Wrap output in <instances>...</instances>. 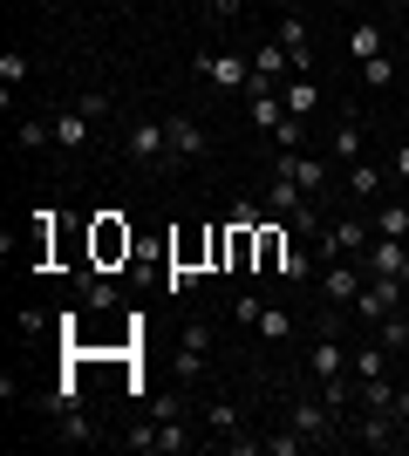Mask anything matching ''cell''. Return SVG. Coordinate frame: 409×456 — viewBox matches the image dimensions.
Instances as JSON below:
<instances>
[{
	"instance_id": "cell-1",
	"label": "cell",
	"mask_w": 409,
	"mask_h": 456,
	"mask_svg": "<svg viewBox=\"0 0 409 456\" xmlns=\"http://www.w3.org/2000/svg\"><path fill=\"white\" fill-rule=\"evenodd\" d=\"M287 422L307 436V450H314V443H341V436H348V416H341V409H328L321 395H314V402H293Z\"/></svg>"
},
{
	"instance_id": "cell-2",
	"label": "cell",
	"mask_w": 409,
	"mask_h": 456,
	"mask_svg": "<svg viewBox=\"0 0 409 456\" xmlns=\"http://www.w3.org/2000/svg\"><path fill=\"white\" fill-rule=\"evenodd\" d=\"M369 239H375L369 218H328V225H321V239H314V252H321V259H362V252H369Z\"/></svg>"
},
{
	"instance_id": "cell-3",
	"label": "cell",
	"mask_w": 409,
	"mask_h": 456,
	"mask_svg": "<svg viewBox=\"0 0 409 456\" xmlns=\"http://www.w3.org/2000/svg\"><path fill=\"white\" fill-rule=\"evenodd\" d=\"M362 286H369L362 259H328V273H321V300H328V306H355V300H362Z\"/></svg>"
},
{
	"instance_id": "cell-4",
	"label": "cell",
	"mask_w": 409,
	"mask_h": 456,
	"mask_svg": "<svg viewBox=\"0 0 409 456\" xmlns=\"http://www.w3.org/2000/svg\"><path fill=\"white\" fill-rule=\"evenodd\" d=\"M362 273H369V280H403V286H409V246H403V239H382V232H375L369 252H362Z\"/></svg>"
},
{
	"instance_id": "cell-5",
	"label": "cell",
	"mask_w": 409,
	"mask_h": 456,
	"mask_svg": "<svg viewBox=\"0 0 409 456\" xmlns=\"http://www.w3.org/2000/svg\"><path fill=\"white\" fill-rule=\"evenodd\" d=\"M307 368L314 381H348V347H341V334H328V327H314V347H307Z\"/></svg>"
},
{
	"instance_id": "cell-6",
	"label": "cell",
	"mask_w": 409,
	"mask_h": 456,
	"mask_svg": "<svg viewBox=\"0 0 409 456\" xmlns=\"http://www.w3.org/2000/svg\"><path fill=\"white\" fill-rule=\"evenodd\" d=\"M307 205H321V198H307V191H300V177H293L287 164H280V171H273V184H266V211L293 225V218H300Z\"/></svg>"
},
{
	"instance_id": "cell-7",
	"label": "cell",
	"mask_w": 409,
	"mask_h": 456,
	"mask_svg": "<svg viewBox=\"0 0 409 456\" xmlns=\"http://www.w3.org/2000/svg\"><path fill=\"white\" fill-rule=\"evenodd\" d=\"M130 252H136L130 225H123L117 211H102V218H96V259H89V266H102V273H110L117 259H130Z\"/></svg>"
},
{
	"instance_id": "cell-8",
	"label": "cell",
	"mask_w": 409,
	"mask_h": 456,
	"mask_svg": "<svg viewBox=\"0 0 409 456\" xmlns=\"http://www.w3.org/2000/svg\"><path fill=\"white\" fill-rule=\"evenodd\" d=\"M164 157H171V130H164V123H151V116H143V123H130V164H164Z\"/></svg>"
},
{
	"instance_id": "cell-9",
	"label": "cell",
	"mask_w": 409,
	"mask_h": 456,
	"mask_svg": "<svg viewBox=\"0 0 409 456\" xmlns=\"http://www.w3.org/2000/svg\"><path fill=\"white\" fill-rule=\"evenodd\" d=\"M198 76L218 89H253V61L246 55H198Z\"/></svg>"
},
{
	"instance_id": "cell-10",
	"label": "cell",
	"mask_w": 409,
	"mask_h": 456,
	"mask_svg": "<svg viewBox=\"0 0 409 456\" xmlns=\"http://www.w3.org/2000/svg\"><path fill=\"white\" fill-rule=\"evenodd\" d=\"M280 266H287V232H280V218H259V246H253V273H266V280H280Z\"/></svg>"
},
{
	"instance_id": "cell-11",
	"label": "cell",
	"mask_w": 409,
	"mask_h": 456,
	"mask_svg": "<svg viewBox=\"0 0 409 456\" xmlns=\"http://www.w3.org/2000/svg\"><path fill=\"white\" fill-rule=\"evenodd\" d=\"M164 130H171V164H177V157H205V151H212V130H205L198 116H171Z\"/></svg>"
},
{
	"instance_id": "cell-12",
	"label": "cell",
	"mask_w": 409,
	"mask_h": 456,
	"mask_svg": "<svg viewBox=\"0 0 409 456\" xmlns=\"http://www.w3.org/2000/svg\"><path fill=\"white\" fill-rule=\"evenodd\" d=\"M396 300H403V280H369V286H362V300H355V314L375 327L382 314H396Z\"/></svg>"
},
{
	"instance_id": "cell-13",
	"label": "cell",
	"mask_w": 409,
	"mask_h": 456,
	"mask_svg": "<svg viewBox=\"0 0 409 456\" xmlns=\"http://www.w3.org/2000/svg\"><path fill=\"white\" fill-rule=\"evenodd\" d=\"M48 123H55V143H61V151H89V136H96V123H89L76 102H69L61 116H48Z\"/></svg>"
},
{
	"instance_id": "cell-14",
	"label": "cell",
	"mask_w": 409,
	"mask_h": 456,
	"mask_svg": "<svg viewBox=\"0 0 409 456\" xmlns=\"http://www.w3.org/2000/svg\"><path fill=\"white\" fill-rule=\"evenodd\" d=\"M280 164L300 177V191H307V198H321V191H328V164H321V157H307V151H280Z\"/></svg>"
},
{
	"instance_id": "cell-15",
	"label": "cell",
	"mask_w": 409,
	"mask_h": 456,
	"mask_svg": "<svg viewBox=\"0 0 409 456\" xmlns=\"http://www.w3.org/2000/svg\"><path fill=\"white\" fill-rule=\"evenodd\" d=\"M348 368H355V381H389V347H382V341L348 347Z\"/></svg>"
},
{
	"instance_id": "cell-16",
	"label": "cell",
	"mask_w": 409,
	"mask_h": 456,
	"mask_svg": "<svg viewBox=\"0 0 409 456\" xmlns=\"http://www.w3.org/2000/svg\"><path fill=\"white\" fill-rule=\"evenodd\" d=\"M76 286H82V306H96V314H110V306L123 300L117 286L102 280V266H82V273H76Z\"/></svg>"
},
{
	"instance_id": "cell-17",
	"label": "cell",
	"mask_w": 409,
	"mask_h": 456,
	"mask_svg": "<svg viewBox=\"0 0 409 456\" xmlns=\"http://www.w3.org/2000/svg\"><path fill=\"white\" fill-rule=\"evenodd\" d=\"M280 48H287V61H293V69H307V20H300V14H280Z\"/></svg>"
},
{
	"instance_id": "cell-18",
	"label": "cell",
	"mask_w": 409,
	"mask_h": 456,
	"mask_svg": "<svg viewBox=\"0 0 409 456\" xmlns=\"http://www.w3.org/2000/svg\"><path fill=\"white\" fill-rule=\"evenodd\" d=\"M205 429L233 443V436H239V402H225V395H218V402H205Z\"/></svg>"
},
{
	"instance_id": "cell-19",
	"label": "cell",
	"mask_w": 409,
	"mask_h": 456,
	"mask_svg": "<svg viewBox=\"0 0 409 456\" xmlns=\"http://www.w3.org/2000/svg\"><path fill=\"white\" fill-rule=\"evenodd\" d=\"M375 341H382V347H396V354H409V314H403V306L375 321Z\"/></svg>"
},
{
	"instance_id": "cell-20",
	"label": "cell",
	"mask_w": 409,
	"mask_h": 456,
	"mask_svg": "<svg viewBox=\"0 0 409 456\" xmlns=\"http://www.w3.org/2000/svg\"><path fill=\"white\" fill-rule=\"evenodd\" d=\"M369 225L382 232V239H409V205H375Z\"/></svg>"
},
{
	"instance_id": "cell-21",
	"label": "cell",
	"mask_w": 409,
	"mask_h": 456,
	"mask_svg": "<svg viewBox=\"0 0 409 456\" xmlns=\"http://www.w3.org/2000/svg\"><path fill=\"white\" fill-rule=\"evenodd\" d=\"M192 443H198V436H192V429H184L177 416H171V422H157V456H184Z\"/></svg>"
},
{
	"instance_id": "cell-22",
	"label": "cell",
	"mask_w": 409,
	"mask_h": 456,
	"mask_svg": "<svg viewBox=\"0 0 409 456\" xmlns=\"http://www.w3.org/2000/svg\"><path fill=\"white\" fill-rule=\"evenodd\" d=\"M348 191H355V198H362V205H375V198H382V171L355 157V171H348Z\"/></svg>"
},
{
	"instance_id": "cell-23",
	"label": "cell",
	"mask_w": 409,
	"mask_h": 456,
	"mask_svg": "<svg viewBox=\"0 0 409 456\" xmlns=\"http://www.w3.org/2000/svg\"><path fill=\"white\" fill-rule=\"evenodd\" d=\"M280 69H287V48H280V41L253 48V82H280Z\"/></svg>"
},
{
	"instance_id": "cell-24",
	"label": "cell",
	"mask_w": 409,
	"mask_h": 456,
	"mask_svg": "<svg viewBox=\"0 0 409 456\" xmlns=\"http://www.w3.org/2000/svg\"><path fill=\"white\" fill-rule=\"evenodd\" d=\"M314 266H321V252L287 246V266H280V280H287V286H300V280H314Z\"/></svg>"
},
{
	"instance_id": "cell-25",
	"label": "cell",
	"mask_w": 409,
	"mask_h": 456,
	"mask_svg": "<svg viewBox=\"0 0 409 456\" xmlns=\"http://www.w3.org/2000/svg\"><path fill=\"white\" fill-rule=\"evenodd\" d=\"M212 368V347H192V341H177V381H198Z\"/></svg>"
},
{
	"instance_id": "cell-26",
	"label": "cell",
	"mask_w": 409,
	"mask_h": 456,
	"mask_svg": "<svg viewBox=\"0 0 409 456\" xmlns=\"http://www.w3.org/2000/svg\"><path fill=\"white\" fill-rule=\"evenodd\" d=\"M300 450H307V436H300L293 422L280 429V436H259V456H300Z\"/></svg>"
},
{
	"instance_id": "cell-27",
	"label": "cell",
	"mask_w": 409,
	"mask_h": 456,
	"mask_svg": "<svg viewBox=\"0 0 409 456\" xmlns=\"http://www.w3.org/2000/svg\"><path fill=\"white\" fill-rule=\"evenodd\" d=\"M14 143H20V151H41V143H55V123H41V116H20Z\"/></svg>"
},
{
	"instance_id": "cell-28",
	"label": "cell",
	"mask_w": 409,
	"mask_h": 456,
	"mask_svg": "<svg viewBox=\"0 0 409 456\" xmlns=\"http://www.w3.org/2000/svg\"><path fill=\"white\" fill-rule=\"evenodd\" d=\"M355 402H362V409H382V416H389V409H396V388H389V381H355Z\"/></svg>"
},
{
	"instance_id": "cell-29",
	"label": "cell",
	"mask_w": 409,
	"mask_h": 456,
	"mask_svg": "<svg viewBox=\"0 0 409 456\" xmlns=\"http://www.w3.org/2000/svg\"><path fill=\"white\" fill-rule=\"evenodd\" d=\"M334 157H341V164L362 157V123H355V116H341V130H334Z\"/></svg>"
},
{
	"instance_id": "cell-30",
	"label": "cell",
	"mask_w": 409,
	"mask_h": 456,
	"mask_svg": "<svg viewBox=\"0 0 409 456\" xmlns=\"http://www.w3.org/2000/svg\"><path fill=\"white\" fill-rule=\"evenodd\" d=\"M348 55H362V61H375V55H382V28H375V20H362V28L348 35Z\"/></svg>"
},
{
	"instance_id": "cell-31",
	"label": "cell",
	"mask_w": 409,
	"mask_h": 456,
	"mask_svg": "<svg viewBox=\"0 0 409 456\" xmlns=\"http://www.w3.org/2000/svg\"><path fill=\"white\" fill-rule=\"evenodd\" d=\"M259 341H287L293 334V321H287V306H266V314H259V327H253Z\"/></svg>"
},
{
	"instance_id": "cell-32",
	"label": "cell",
	"mask_w": 409,
	"mask_h": 456,
	"mask_svg": "<svg viewBox=\"0 0 409 456\" xmlns=\"http://www.w3.org/2000/svg\"><path fill=\"white\" fill-rule=\"evenodd\" d=\"M61 436H69V443H96V422H89V416H82V409H61Z\"/></svg>"
},
{
	"instance_id": "cell-33",
	"label": "cell",
	"mask_w": 409,
	"mask_h": 456,
	"mask_svg": "<svg viewBox=\"0 0 409 456\" xmlns=\"http://www.w3.org/2000/svg\"><path fill=\"white\" fill-rule=\"evenodd\" d=\"M314 102H321V89H314L307 76H300V82H287V116H307Z\"/></svg>"
},
{
	"instance_id": "cell-34",
	"label": "cell",
	"mask_w": 409,
	"mask_h": 456,
	"mask_svg": "<svg viewBox=\"0 0 409 456\" xmlns=\"http://www.w3.org/2000/svg\"><path fill=\"white\" fill-rule=\"evenodd\" d=\"M123 450L151 456V450H157V416H151V422H136V429H123Z\"/></svg>"
},
{
	"instance_id": "cell-35",
	"label": "cell",
	"mask_w": 409,
	"mask_h": 456,
	"mask_svg": "<svg viewBox=\"0 0 409 456\" xmlns=\"http://www.w3.org/2000/svg\"><path fill=\"white\" fill-rule=\"evenodd\" d=\"M76 110L89 116V123H102V116L117 110V102H110V89H89V95H76Z\"/></svg>"
},
{
	"instance_id": "cell-36",
	"label": "cell",
	"mask_w": 409,
	"mask_h": 456,
	"mask_svg": "<svg viewBox=\"0 0 409 456\" xmlns=\"http://www.w3.org/2000/svg\"><path fill=\"white\" fill-rule=\"evenodd\" d=\"M14 334H20V341H41V334H48V321H41L35 306H20V314H14Z\"/></svg>"
},
{
	"instance_id": "cell-37",
	"label": "cell",
	"mask_w": 409,
	"mask_h": 456,
	"mask_svg": "<svg viewBox=\"0 0 409 456\" xmlns=\"http://www.w3.org/2000/svg\"><path fill=\"white\" fill-rule=\"evenodd\" d=\"M14 82H28V55H0V89L14 95Z\"/></svg>"
},
{
	"instance_id": "cell-38",
	"label": "cell",
	"mask_w": 409,
	"mask_h": 456,
	"mask_svg": "<svg viewBox=\"0 0 409 456\" xmlns=\"http://www.w3.org/2000/svg\"><path fill=\"white\" fill-rule=\"evenodd\" d=\"M362 76H369V89H389L396 69H389V55H375V61H362Z\"/></svg>"
},
{
	"instance_id": "cell-39",
	"label": "cell",
	"mask_w": 409,
	"mask_h": 456,
	"mask_svg": "<svg viewBox=\"0 0 409 456\" xmlns=\"http://www.w3.org/2000/svg\"><path fill=\"white\" fill-rule=\"evenodd\" d=\"M273 143H280V151H300V116H280V130H273Z\"/></svg>"
},
{
	"instance_id": "cell-40",
	"label": "cell",
	"mask_w": 409,
	"mask_h": 456,
	"mask_svg": "<svg viewBox=\"0 0 409 456\" xmlns=\"http://www.w3.org/2000/svg\"><path fill=\"white\" fill-rule=\"evenodd\" d=\"M177 341H192V347H212V327H205V321H184V327H177Z\"/></svg>"
},
{
	"instance_id": "cell-41",
	"label": "cell",
	"mask_w": 409,
	"mask_h": 456,
	"mask_svg": "<svg viewBox=\"0 0 409 456\" xmlns=\"http://www.w3.org/2000/svg\"><path fill=\"white\" fill-rule=\"evenodd\" d=\"M259 314H266L259 300H233V321H239V327H259Z\"/></svg>"
},
{
	"instance_id": "cell-42",
	"label": "cell",
	"mask_w": 409,
	"mask_h": 456,
	"mask_svg": "<svg viewBox=\"0 0 409 456\" xmlns=\"http://www.w3.org/2000/svg\"><path fill=\"white\" fill-rule=\"evenodd\" d=\"M246 14V0H212V20H239Z\"/></svg>"
},
{
	"instance_id": "cell-43",
	"label": "cell",
	"mask_w": 409,
	"mask_h": 456,
	"mask_svg": "<svg viewBox=\"0 0 409 456\" xmlns=\"http://www.w3.org/2000/svg\"><path fill=\"white\" fill-rule=\"evenodd\" d=\"M396 422H409V388H396V409H389Z\"/></svg>"
},
{
	"instance_id": "cell-44",
	"label": "cell",
	"mask_w": 409,
	"mask_h": 456,
	"mask_svg": "<svg viewBox=\"0 0 409 456\" xmlns=\"http://www.w3.org/2000/svg\"><path fill=\"white\" fill-rule=\"evenodd\" d=\"M389 164H396V177H409V143H396V157H389Z\"/></svg>"
}]
</instances>
